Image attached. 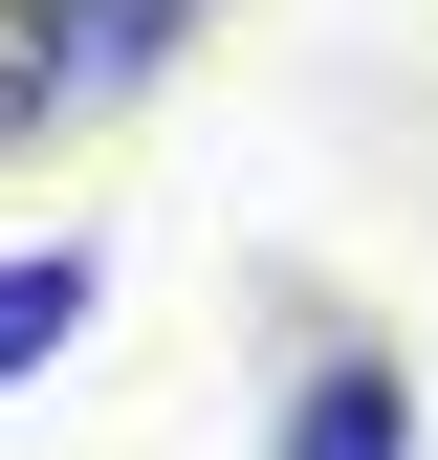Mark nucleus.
<instances>
[{"label": "nucleus", "instance_id": "nucleus-4", "mask_svg": "<svg viewBox=\"0 0 438 460\" xmlns=\"http://www.w3.org/2000/svg\"><path fill=\"white\" fill-rule=\"evenodd\" d=\"M44 132H88V66H66L44 0H0V154H44Z\"/></svg>", "mask_w": 438, "mask_h": 460}, {"label": "nucleus", "instance_id": "nucleus-3", "mask_svg": "<svg viewBox=\"0 0 438 460\" xmlns=\"http://www.w3.org/2000/svg\"><path fill=\"white\" fill-rule=\"evenodd\" d=\"M44 22H66V66H88V110H132V88H153V66L197 44V0H44Z\"/></svg>", "mask_w": 438, "mask_h": 460}, {"label": "nucleus", "instance_id": "nucleus-1", "mask_svg": "<svg viewBox=\"0 0 438 460\" xmlns=\"http://www.w3.org/2000/svg\"><path fill=\"white\" fill-rule=\"evenodd\" d=\"M263 460H416V351H395V329H307Z\"/></svg>", "mask_w": 438, "mask_h": 460}, {"label": "nucleus", "instance_id": "nucleus-2", "mask_svg": "<svg viewBox=\"0 0 438 460\" xmlns=\"http://www.w3.org/2000/svg\"><path fill=\"white\" fill-rule=\"evenodd\" d=\"M88 329H110V242H88V219L0 242V394H44V373L88 351Z\"/></svg>", "mask_w": 438, "mask_h": 460}]
</instances>
